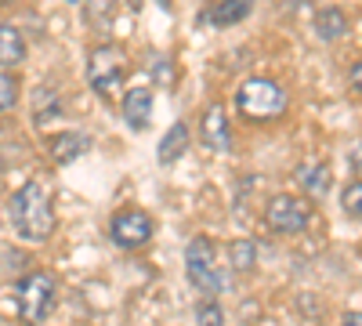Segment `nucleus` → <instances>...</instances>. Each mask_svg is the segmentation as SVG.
Returning a JSON list of instances; mask_svg holds the SVG:
<instances>
[{"label": "nucleus", "instance_id": "f257e3e1", "mask_svg": "<svg viewBox=\"0 0 362 326\" xmlns=\"http://www.w3.org/2000/svg\"><path fill=\"white\" fill-rule=\"evenodd\" d=\"M8 218L18 240L25 243H47L54 232V206H51V192L40 182H25L11 203H8Z\"/></svg>", "mask_w": 362, "mask_h": 326}, {"label": "nucleus", "instance_id": "f03ea898", "mask_svg": "<svg viewBox=\"0 0 362 326\" xmlns=\"http://www.w3.org/2000/svg\"><path fill=\"white\" fill-rule=\"evenodd\" d=\"M235 109H239V116H243V120H250V124H272V120H283V116H286L290 98H286V91H283L276 80L254 76V80L239 83Z\"/></svg>", "mask_w": 362, "mask_h": 326}, {"label": "nucleus", "instance_id": "7ed1b4c3", "mask_svg": "<svg viewBox=\"0 0 362 326\" xmlns=\"http://www.w3.org/2000/svg\"><path fill=\"white\" fill-rule=\"evenodd\" d=\"M124 76H127V54H124V47L102 44V47L90 51V58H87V80H90V87H95V95L116 98V91L124 87Z\"/></svg>", "mask_w": 362, "mask_h": 326}, {"label": "nucleus", "instance_id": "20e7f679", "mask_svg": "<svg viewBox=\"0 0 362 326\" xmlns=\"http://www.w3.org/2000/svg\"><path fill=\"white\" fill-rule=\"evenodd\" d=\"M15 301H18V315L25 322L47 319L51 308H54V301H58V279L51 272H29L15 286Z\"/></svg>", "mask_w": 362, "mask_h": 326}, {"label": "nucleus", "instance_id": "39448f33", "mask_svg": "<svg viewBox=\"0 0 362 326\" xmlns=\"http://www.w3.org/2000/svg\"><path fill=\"white\" fill-rule=\"evenodd\" d=\"M185 272H189V283L199 286L203 293H218L221 290V272H218V254L210 247L206 235H196L185 250Z\"/></svg>", "mask_w": 362, "mask_h": 326}, {"label": "nucleus", "instance_id": "423d86ee", "mask_svg": "<svg viewBox=\"0 0 362 326\" xmlns=\"http://www.w3.org/2000/svg\"><path fill=\"white\" fill-rule=\"evenodd\" d=\"M264 221H268V228L293 235V232H300V228L312 221V203L300 199V196H286V192L283 196H272L268 206H264Z\"/></svg>", "mask_w": 362, "mask_h": 326}, {"label": "nucleus", "instance_id": "0eeeda50", "mask_svg": "<svg viewBox=\"0 0 362 326\" xmlns=\"http://www.w3.org/2000/svg\"><path fill=\"white\" fill-rule=\"evenodd\" d=\"M109 235H112L116 247L138 250V247H145L148 240H153V218H148L145 211H119L109 225Z\"/></svg>", "mask_w": 362, "mask_h": 326}, {"label": "nucleus", "instance_id": "6e6552de", "mask_svg": "<svg viewBox=\"0 0 362 326\" xmlns=\"http://www.w3.org/2000/svg\"><path fill=\"white\" fill-rule=\"evenodd\" d=\"M203 145L210 153H225L228 145H232V134H228V116H225V109L221 105H206V112H203Z\"/></svg>", "mask_w": 362, "mask_h": 326}, {"label": "nucleus", "instance_id": "1a4fd4ad", "mask_svg": "<svg viewBox=\"0 0 362 326\" xmlns=\"http://www.w3.org/2000/svg\"><path fill=\"white\" fill-rule=\"evenodd\" d=\"M124 120L134 131L148 127V120H153V91H148V87H131L124 95Z\"/></svg>", "mask_w": 362, "mask_h": 326}, {"label": "nucleus", "instance_id": "9d476101", "mask_svg": "<svg viewBox=\"0 0 362 326\" xmlns=\"http://www.w3.org/2000/svg\"><path fill=\"white\" fill-rule=\"evenodd\" d=\"M25 62V40H22V29L4 22L0 25V69H18Z\"/></svg>", "mask_w": 362, "mask_h": 326}, {"label": "nucleus", "instance_id": "9b49d317", "mask_svg": "<svg viewBox=\"0 0 362 326\" xmlns=\"http://www.w3.org/2000/svg\"><path fill=\"white\" fill-rule=\"evenodd\" d=\"M315 33H319L322 40H341V37L348 33V15H344L341 8H322V11L315 15Z\"/></svg>", "mask_w": 362, "mask_h": 326}, {"label": "nucleus", "instance_id": "f8f14e48", "mask_svg": "<svg viewBox=\"0 0 362 326\" xmlns=\"http://www.w3.org/2000/svg\"><path fill=\"white\" fill-rule=\"evenodd\" d=\"M250 4L254 0H218L214 8H210V22L214 25H232V22H239V18H247L250 15Z\"/></svg>", "mask_w": 362, "mask_h": 326}, {"label": "nucleus", "instance_id": "ddd939ff", "mask_svg": "<svg viewBox=\"0 0 362 326\" xmlns=\"http://www.w3.org/2000/svg\"><path fill=\"white\" fill-rule=\"evenodd\" d=\"M47 149H51V160H54V163H69V160H76V156H80L83 138H80V134H73V131L54 134V138H47Z\"/></svg>", "mask_w": 362, "mask_h": 326}, {"label": "nucleus", "instance_id": "4468645a", "mask_svg": "<svg viewBox=\"0 0 362 326\" xmlns=\"http://www.w3.org/2000/svg\"><path fill=\"white\" fill-rule=\"evenodd\" d=\"M185 149H189V127L185 124H174L167 131V138L160 141V163H174Z\"/></svg>", "mask_w": 362, "mask_h": 326}, {"label": "nucleus", "instance_id": "2eb2a0df", "mask_svg": "<svg viewBox=\"0 0 362 326\" xmlns=\"http://www.w3.org/2000/svg\"><path fill=\"white\" fill-rule=\"evenodd\" d=\"M297 182L305 185V192L322 196V192L329 189V167H326V163H305V167L297 170Z\"/></svg>", "mask_w": 362, "mask_h": 326}, {"label": "nucleus", "instance_id": "dca6fc26", "mask_svg": "<svg viewBox=\"0 0 362 326\" xmlns=\"http://www.w3.org/2000/svg\"><path fill=\"white\" fill-rule=\"evenodd\" d=\"M254 243L250 240H235L232 247H228V261H232V269H239V272H247L250 264H254Z\"/></svg>", "mask_w": 362, "mask_h": 326}, {"label": "nucleus", "instance_id": "f3484780", "mask_svg": "<svg viewBox=\"0 0 362 326\" xmlns=\"http://www.w3.org/2000/svg\"><path fill=\"white\" fill-rule=\"evenodd\" d=\"M15 102H18V80L8 69H0V112L15 109Z\"/></svg>", "mask_w": 362, "mask_h": 326}, {"label": "nucleus", "instance_id": "a211bd4d", "mask_svg": "<svg viewBox=\"0 0 362 326\" xmlns=\"http://www.w3.org/2000/svg\"><path fill=\"white\" fill-rule=\"evenodd\" d=\"M341 206H344V214L362 218V177H358V182H351V185L341 192Z\"/></svg>", "mask_w": 362, "mask_h": 326}, {"label": "nucleus", "instance_id": "6ab92c4d", "mask_svg": "<svg viewBox=\"0 0 362 326\" xmlns=\"http://www.w3.org/2000/svg\"><path fill=\"white\" fill-rule=\"evenodd\" d=\"M196 319H199V322H221V319H225V312H221L218 305H203V308L196 312Z\"/></svg>", "mask_w": 362, "mask_h": 326}, {"label": "nucleus", "instance_id": "aec40b11", "mask_svg": "<svg viewBox=\"0 0 362 326\" xmlns=\"http://www.w3.org/2000/svg\"><path fill=\"white\" fill-rule=\"evenodd\" d=\"M351 170H355V177H362V141L351 149Z\"/></svg>", "mask_w": 362, "mask_h": 326}, {"label": "nucleus", "instance_id": "412c9836", "mask_svg": "<svg viewBox=\"0 0 362 326\" xmlns=\"http://www.w3.org/2000/svg\"><path fill=\"white\" fill-rule=\"evenodd\" d=\"M351 83H355V91H362V62L351 66Z\"/></svg>", "mask_w": 362, "mask_h": 326}, {"label": "nucleus", "instance_id": "4be33fe9", "mask_svg": "<svg viewBox=\"0 0 362 326\" xmlns=\"http://www.w3.org/2000/svg\"><path fill=\"white\" fill-rule=\"evenodd\" d=\"M348 322H355V326H362V315H358V312H351V315H348Z\"/></svg>", "mask_w": 362, "mask_h": 326}, {"label": "nucleus", "instance_id": "5701e85b", "mask_svg": "<svg viewBox=\"0 0 362 326\" xmlns=\"http://www.w3.org/2000/svg\"><path fill=\"white\" fill-rule=\"evenodd\" d=\"M160 4H163V8H170V0H160Z\"/></svg>", "mask_w": 362, "mask_h": 326}]
</instances>
